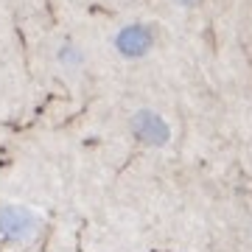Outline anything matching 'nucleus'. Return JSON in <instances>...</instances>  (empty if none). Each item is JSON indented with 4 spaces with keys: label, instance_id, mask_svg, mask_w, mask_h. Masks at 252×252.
Masks as SVG:
<instances>
[{
    "label": "nucleus",
    "instance_id": "1",
    "mask_svg": "<svg viewBox=\"0 0 252 252\" xmlns=\"http://www.w3.org/2000/svg\"><path fill=\"white\" fill-rule=\"evenodd\" d=\"M39 219L23 205H3L0 207V235L6 241H26L36 233Z\"/></svg>",
    "mask_w": 252,
    "mask_h": 252
},
{
    "label": "nucleus",
    "instance_id": "2",
    "mask_svg": "<svg viewBox=\"0 0 252 252\" xmlns=\"http://www.w3.org/2000/svg\"><path fill=\"white\" fill-rule=\"evenodd\" d=\"M132 132L146 146H162V143H168V137H171L168 124L154 109H140V112H135V118H132Z\"/></svg>",
    "mask_w": 252,
    "mask_h": 252
},
{
    "label": "nucleus",
    "instance_id": "3",
    "mask_svg": "<svg viewBox=\"0 0 252 252\" xmlns=\"http://www.w3.org/2000/svg\"><path fill=\"white\" fill-rule=\"evenodd\" d=\"M115 48L121 56H129V59H137V56L149 54V48H152V28L143 26V23L124 26L115 34Z\"/></svg>",
    "mask_w": 252,
    "mask_h": 252
},
{
    "label": "nucleus",
    "instance_id": "4",
    "mask_svg": "<svg viewBox=\"0 0 252 252\" xmlns=\"http://www.w3.org/2000/svg\"><path fill=\"white\" fill-rule=\"evenodd\" d=\"M56 56H59V62L67 64V67H76V64L81 62V51L76 45H70V42H64V45L59 48V54H56Z\"/></svg>",
    "mask_w": 252,
    "mask_h": 252
},
{
    "label": "nucleus",
    "instance_id": "5",
    "mask_svg": "<svg viewBox=\"0 0 252 252\" xmlns=\"http://www.w3.org/2000/svg\"><path fill=\"white\" fill-rule=\"evenodd\" d=\"M180 3H182V6H196L199 0H180Z\"/></svg>",
    "mask_w": 252,
    "mask_h": 252
}]
</instances>
